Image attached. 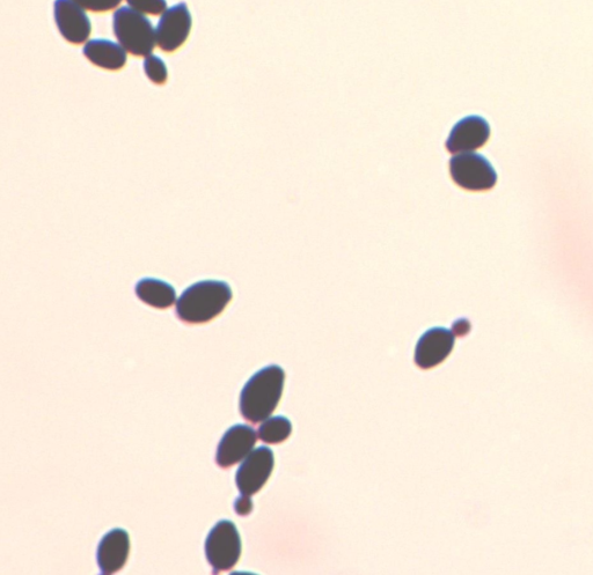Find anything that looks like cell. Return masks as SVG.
<instances>
[{
  "label": "cell",
  "instance_id": "cell-1",
  "mask_svg": "<svg viewBox=\"0 0 593 575\" xmlns=\"http://www.w3.org/2000/svg\"><path fill=\"white\" fill-rule=\"evenodd\" d=\"M284 381L283 368L277 365L267 366L255 373L240 394V414L253 424L272 416L281 401Z\"/></svg>",
  "mask_w": 593,
  "mask_h": 575
},
{
  "label": "cell",
  "instance_id": "cell-2",
  "mask_svg": "<svg viewBox=\"0 0 593 575\" xmlns=\"http://www.w3.org/2000/svg\"><path fill=\"white\" fill-rule=\"evenodd\" d=\"M228 283L203 280L189 286L177 302L178 318L188 324L208 323L221 315L232 300Z\"/></svg>",
  "mask_w": 593,
  "mask_h": 575
},
{
  "label": "cell",
  "instance_id": "cell-3",
  "mask_svg": "<svg viewBox=\"0 0 593 575\" xmlns=\"http://www.w3.org/2000/svg\"><path fill=\"white\" fill-rule=\"evenodd\" d=\"M113 31L117 42L127 53L146 57L157 47L156 28L143 13L121 6L113 14Z\"/></svg>",
  "mask_w": 593,
  "mask_h": 575
},
{
  "label": "cell",
  "instance_id": "cell-4",
  "mask_svg": "<svg viewBox=\"0 0 593 575\" xmlns=\"http://www.w3.org/2000/svg\"><path fill=\"white\" fill-rule=\"evenodd\" d=\"M206 556L216 574L233 569L241 556V538L232 521L222 520L216 523L207 537Z\"/></svg>",
  "mask_w": 593,
  "mask_h": 575
},
{
  "label": "cell",
  "instance_id": "cell-5",
  "mask_svg": "<svg viewBox=\"0 0 593 575\" xmlns=\"http://www.w3.org/2000/svg\"><path fill=\"white\" fill-rule=\"evenodd\" d=\"M452 180L459 187L470 191L493 189L497 174L490 162L481 154L473 152L459 153L450 160Z\"/></svg>",
  "mask_w": 593,
  "mask_h": 575
},
{
  "label": "cell",
  "instance_id": "cell-6",
  "mask_svg": "<svg viewBox=\"0 0 593 575\" xmlns=\"http://www.w3.org/2000/svg\"><path fill=\"white\" fill-rule=\"evenodd\" d=\"M192 27L193 17L186 3L168 7L156 27L157 46L165 53H174L186 43Z\"/></svg>",
  "mask_w": 593,
  "mask_h": 575
},
{
  "label": "cell",
  "instance_id": "cell-7",
  "mask_svg": "<svg viewBox=\"0 0 593 575\" xmlns=\"http://www.w3.org/2000/svg\"><path fill=\"white\" fill-rule=\"evenodd\" d=\"M274 464V453L268 447L256 448L248 455L236 474V483L241 495L251 497L258 493L272 476Z\"/></svg>",
  "mask_w": 593,
  "mask_h": 575
},
{
  "label": "cell",
  "instance_id": "cell-8",
  "mask_svg": "<svg viewBox=\"0 0 593 575\" xmlns=\"http://www.w3.org/2000/svg\"><path fill=\"white\" fill-rule=\"evenodd\" d=\"M54 18L58 31L71 44L90 41L92 24L84 7L75 0H55Z\"/></svg>",
  "mask_w": 593,
  "mask_h": 575
},
{
  "label": "cell",
  "instance_id": "cell-9",
  "mask_svg": "<svg viewBox=\"0 0 593 575\" xmlns=\"http://www.w3.org/2000/svg\"><path fill=\"white\" fill-rule=\"evenodd\" d=\"M258 438V433L252 426L238 424L230 427L219 442L216 463L219 467L228 469L244 461L253 452Z\"/></svg>",
  "mask_w": 593,
  "mask_h": 575
},
{
  "label": "cell",
  "instance_id": "cell-10",
  "mask_svg": "<svg viewBox=\"0 0 593 575\" xmlns=\"http://www.w3.org/2000/svg\"><path fill=\"white\" fill-rule=\"evenodd\" d=\"M453 331L441 327L429 329L424 333L415 349V363L422 370H430L450 356L455 348Z\"/></svg>",
  "mask_w": 593,
  "mask_h": 575
},
{
  "label": "cell",
  "instance_id": "cell-11",
  "mask_svg": "<svg viewBox=\"0 0 593 575\" xmlns=\"http://www.w3.org/2000/svg\"><path fill=\"white\" fill-rule=\"evenodd\" d=\"M490 125L481 116H467L453 127L446 140L450 153L473 152L488 142Z\"/></svg>",
  "mask_w": 593,
  "mask_h": 575
},
{
  "label": "cell",
  "instance_id": "cell-12",
  "mask_svg": "<svg viewBox=\"0 0 593 575\" xmlns=\"http://www.w3.org/2000/svg\"><path fill=\"white\" fill-rule=\"evenodd\" d=\"M130 554V537L126 530L115 528L101 538L97 562L102 574H114L127 564Z\"/></svg>",
  "mask_w": 593,
  "mask_h": 575
},
{
  "label": "cell",
  "instance_id": "cell-13",
  "mask_svg": "<svg viewBox=\"0 0 593 575\" xmlns=\"http://www.w3.org/2000/svg\"><path fill=\"white\" fill-rule=\"evenodd\" d=\"M83 54L93 65L108 71H119L128 61L126 49L119 42L106 39L87 41Z\"/></svg>",
  "mask_w": 593,
  "mask_h": 575
},
{
  "label": "cell",
  "instance_id": "cell-14",
  "mask_svg": "<svg viewBox=\"0 0 593 575\" xmlns=\"http://www.w3.org/2000/svg\"><path fill=\"white\" fill-rule=\"evenodd\" d=\"M136 296L144 304L157 309H167L177 300V292L171 284L155 278H144L136 285Z\"/></svg>",
  "mask_w": 593,
  "mask_h": 575
},
{
  "label": "cell",
  "instance_id": "cell-15",
  "mask_svg": "<svg viewBox=\"0 0 593 575\" xmlns=\"http://www.w3.org/2000/svg\"><path fill=\"white\" fill-rule=\"evenodd\" d=\"M292 432V424L287 417L276 416L263 420L259 427L260 440L268 445H277L287 440Z\"/></svg>",
  "mask_w": 593,
  "mask_h": 575
},
{
  "label": "cell",
  "instance_id": "cell-16",
  "mask_svg": "<svg viewBox=\"0 0 593 575\" xmlns=\"http://www.w3.org/2000/svg\"><path fill=\"white\" fill-rule=\"evenodd\" d=\"M143 68L145 76L155 85H165L168 80V69L163 60L157 55L144 57Z\"/></svg>",
  "mask_w": 593,
  "mask_h": 575
},
{
  "label": "cell",
  "instance_id": "cell-17",
  "mask_svg": "<svg viewBox=\"0 0 593 575\" xmlns=\"http://www.w3.org/2000/svg\"><path fill=\"white\" fill-rule=\"evenodd\" d=\"M127 3L145 16H161L168 9L166 0H127Z\"/></svg>",
  "mask_w": 593,
  "mask_h": 575
},
{
  "label": "cell",
  "instance_id": "cell-18",
  "mask_svg": "<svg viewBox=\"0 0 593 575\" xmlns=\"http://www.w3.org/2000/svg\"><path fill=\"white\" fill-rule=\"evenodd\" d=\"M86 11L105 13L117 9L123 0H75Z\"/></svg>",
  "mask_w": 593,
  "mask_h": 575
},
{
  "label": "cell",
  "instance_id": "cell-19",
  "mask_svg": "<svg viewBox=\"0 0 593 575\" xmlns=\"http://www.w3.org/2000/svg\"><path fill=\"white\" fill-rule=\"evenodd\" d=\"M234 510L240 516H246L253 511V501L250 496L241 495L234 503Z\"/></svg>",
  "mask_w": 593,
  "mask_h": 575
}]
</instances>
